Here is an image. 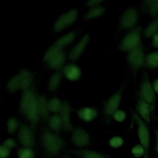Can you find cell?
I'll use <instances>...</instances> for the list:
<instances>
[{"mask_svg":"<svg viewBox=\"0 0 158 158\" xmlns=\"http://www.w3.org/2000/svg\"><path fill=\"white\" fill-rule=\"evenodd\" d=\"M41 143L46 152L51 156H57L64 145L62 138L48 128H44L42 131Z\"/></svg>","mask_w":158,"mask_h":158,"instance_id":"6da1fadb","label":"cell"},{"mask_svg":"<svg viewBox=\"0 0 158 158\" xmlns=\"http://www.w3.org/2000/svg\"><path fill=\"white\" fill-rule=\"evenodd\" d=\"M139 98L143 99L149 104L152 114H154L156 104V95L146 71L143 72V79L139 87Z\"/></svg>","mask_w":158,"mask_h":158,"instance_id":"7a4b0ae2","label":"cell"},{"mask_svg":"<svg viewBox=\"0 0 158 158\" xmlns=\"http://www.w3.org/2000/svg\"><path fill=\"white\" fill-rule=\"evenodd\" d=\"M142 30V27H138L128 31L120 43L118 49L122 51L129 52L136 47L141 42Z\"/></svg>","mask_w":158,"mask_h":158,"instance_id":"3957f363","label":"cell"},{"mask_svg":"<svg viewBox=\"0 0 158 158\" xmlns=\"http://www.w3.org/2000/svg\"><path fill=\"white\" fill-rule=\"evenodd\" d=\"M127 59L130 65L135 69L145 66L146 55L141 42L136 47L128 52Z\"/></svg>","mask_w":158,"mask_h":158,"instance_id":"277c9868","label":"cell"},{"mask_svg":"<svg viewBox=\"0 0 158 158\" xmlns=\"http://www.w3.org/2000/svg\"><path fill=\"white\" fill-rule=\"evenodd\" d=\"M134 118L137 124L138 136L140 144L144 147L148 156L150 146V133L146 123L137 114H134Z\"/></svg>","mask_w":158,"mask_h":158,"instance_id":"5b68a950","label":"cell"},{"mask_svg":"<svg viewBox=\"0 0 158 158\" xmlns=\"http://www.w3.org/2000/svg\"><path fill=\"white\" fill-rule=\"evenodd\" d=\"M78 9H70L60 15L55 21L53 25V30L59 31L75 22L78 16Z\"/></svg>","mask_w":158,"mask_h":158,"instance_id":"8992f818","label":"cell"},{"mask_svg":"<svg viewBox=\"0 0 158 158\" xmlns=\"http://www.w3.org/2000/svg\"><path fill=\"white\" fill-rule=\"evenodd\" d=\"M18 139L23 147L32 148L35 145V137L32 128L22 123L19 128Z\"/></svg>","mask_w":158,"mask_h":158,"instance_id":"52a82bcc","label":"cell"},{"mask_svg":"<svg viewBox=\"0 0 158 158\" xmlns=\"http://www.w3.org/2000/svg\"><path fill=\"white\" fill-rule=\"evenodd\" d=\"M139 19L138 12L135 7L128 8L122 14L119 25L123 28H135Z\"/></svg>","mask_w":158,"mask_h":158,"instance_id":"ba28073f","label":"cell"},{"mask_svg":"<svg viewBox=\"0 0 158 158\" xmlns=\"http://www.w3.org/2000/svg\"><path fill=\"white\" fill-rule=\"evenodd\" d=\"M72 141L75 146L78 148H81L89 144L91 138L88 132L85 130L78 127L73 128L72 130Z\"/></svg>","mask_w":158,"mask_h":158,"instance_id":"9c48e42d","label":"cell"},{"mask_svg":"<svg viewBox=\"0 0 158 158\" xmlns=\"http://www.w3.org/2000/svg\"><path fill=\"white\" fill-rule=\"evenodd\" d=\"M122 89L113 94L106 102L104 106V113L107 117H110L114 113L118 110L122 100Z\"/></svg>","mask_w":158,"mask_h":158,"instance_id":"30bf717a","label":"cell"},{"mask_svg":"<svg viewBox=\"0 0 158 158\" xmlns=\"http://www.w3.org/2000/svg\"><path fill=\"white\" fill-rule=\"evenodd\" d=\"M37 96L38 95L36 94H35L24 115L33 126H35L37 124L40 118L38 109Z\"/></svg>","mask_w":158,"mask_h":158,"instance_id":"8fae6325","label":"cell"},{"mask_svg":"<svg viewBox=\"0 0 158 158\" xmlns=\"http://www.w3.org/2000/svg\"><path fill=\"white\" fill-rule=\"evenodd\" d=\"M90 35L89 33L85 34L80 40L75 45V46L71 49L69 54V58L71 60H77L82 54L87 45L88 41H89Z\"/></svg>","mask_w":158,"mask_h":158,"instance_id":"7c38bea8","label":"cell"},{"mask_svg":"<svg viewBox=\"0 0 158 158\" xmlns=\"http://www.w3.org/2000/svg\"><path fill=\"white\" fill-rule=\"evenodd\" d=\"M70 112L71 108L69 104L65 101L63 102L62 109L59 112V115L60 116L62 122V129L65 131H72L73 128L70 122Z\"/></svg>","mask_w":158,"mask_h":158,"instance_id":"4fadbf2b","label":"cell"},{"mask_svg":"<svg viewBox=\"0 0 158 158\" xmlns=\"http://www.w3.org/2000/svg\"><path fill=\"white\" fill-rule=\"evenodd\" d=\"M20 89L23 91L30 88L32 82L33 76L32 73L27 69H22L17 74Z\"/></svg>","mask_w":158,"mask_h":158,"instance_id":"5bb4252c","label":"cell"},{"mask_svg":"<svg viewBox=\"0 0 158 158\" xmlns=\"http://www.w3.org/2000/svg\"><path fill=\"white\" fill-rule=\"evenodd\" d=\"M36 94L35 89L33 88H28L23 91L19 104L20 111L25 115L33 96Z\"/></svg>","mask_w":158,"mask_h":158,"instance_id":"9a60e30c","label":"cell"},{"mask_svg":"<svg viewBox=\"0 0 158 158\" xmlns=\"http://www.w3.org/2000/svg\"><path fill=\"white\" fill-rule=\"evenodd\" d=\"M38 109L40 117L45 120H48L49 118V100L43 94L37 96Z\"/></svg>","mask_w":158,"mask_h":158,"instance_id":"2e32d148","label":"cell"},{"mask_svg":"<svg viewBox=\"0 0 158 158\" xmlns=\"http://www.w3.org/2000/svg\"><path fill=\"white\" fill-rule=\"evenodd\" d=\"M136 110L138 115L145 122L149 123L151 121L152 112L150 106L147 102L140 98H138L137 102Z\"/></svg>","mask_w":158,"mask_h":158,"instance_id":"e0dca14e","label":"cell"},{"mask_svg":"<svg viewBox=\"0 0 158 158\" xmlns=\"http://www.w3.org/2000/svg\"><path fill=\"white\" fill-rule=\"evenodd\" d=\"M63 74L70 80H78L81 75L79 67L73 64H69L65 65L62 69Z\"/></svg>","mask_w":158,"mask_h":158,"instance_id":"ac0fdd59","label":"cell"},{"mask_svg":"<svg viewBox=\"0 0 158 158\" xmlns=\"http://www.w3.org/2000/svg\"><path fill=\"white\" fill-rule=\"evenodd\" d=\"M65 59V54L63 49L52 56L47 61L48 67L54 69H59L63 65Z\"/></svg>","mask_w":158,"mask_h":158,"instance_id":"d6986e66","label":"cell"},{"mask_svg":"<svg viewBox=\"0 0 158 158\" xmlns=\"http://www.w3.org/2000/svg\"><path fill=\"white\" fill-rule=\"evenodd\" d=\"M77 115L81 120L85 122H91L96 117L98 111L93 107H81L77 111Z\"/></svg>","mask_w":158,"mask_h":158,"instance_id":"ffe728a7","label":"cell"},{"mask_svg":"<svg viewBox=\"0 0 158 158\" xmlns=\"http://www.w3.org/2000/svg\"><path fill=\"white\" fill-rule=\"evenodd\" d=\"M72 153L81 158H107L102 154L93 150L77 149L72 151Z\"/></svg>","mask_w":158,"mask_h":158,"instance_id":"44dd1931","label":"cell"},{"mask_svg":"<svg viewBox=\"0 0 158 158\" xmlns=\"http://www.w3.org/2000/svg\"><path fill=\"white\" fill-rule=\"evenodd\" d=\"M48 123L49 129L55 133L59 132L60 129L62 128V122L59 114H54L49 117Z\"/></svg>","mask_w":158,"mask_h":158,"instance_id":"7402d4cb","label":"cell"},{"mask_svg":"<svg viewBox=\"0 0 158 158\" xmlns=\"http://www.w3.org/2000/svg\"><path fill=\"white\" fill-rule=\"evenodd\" d=\"M158 33V16L155 17L143 30V35L146 38H152Z\"/></svg>","mask_w":158,"mask_h":158,"instance_id":"603a6c76","label":"cell"},{"mask_svg":"<svg viewBox=\"0 0 158 158\" xmlns=\"http://www.w3.org/2000/svg\"><path fill=\"white\" fill-rule=\"evenodd\" d=\"M145 67L149 69L158 68V51L150 52L146 56Z\"/></svg>","mask_w":158,"mask_h":158,"instance_id":"cb8c5ba5","label":"cell"},{"mask_svg":"<svg viewBox=\"0 0 158 158\" xmlns=\"http://www.w3.org/2000/svg\"><path fill=\"white\" fill-rule=\"evenodd\" d=\"M143 4L150 15L154 18L158 16V0H146Z\"/></svg>","mask_w":158,"mask_h":158,"instance_id":"d4e9b609","label":"cell"},{"mask_svg":"<svg viewBox=\"0 0 158 158\" xmlns=\"http://www.w3.org/2000/svg\"><path fill=\"white\" fill-rule=\"evenodd\" d=\"M62 79V72L59 70L54 73L49 78L48 88L50 91H54L59 86Z\"/></svg>","mask_w":158,"mask_h":158,"instance_id":"484cf974","label":"cell"},{"mask_svg":"<svg viewBox=\"0 0 158 158\" xmlns=\"http://www.w3.org/2000/svg\"><path fill=\"white\" fill-rule=\"evenodd\" d=\"M106 10V8L101 6H94L91 7L84 15L85 19H90L101 15Z\"/></svg>","mask_w":158,"mask_h":158,"instance_id":"4316f807","label":"cell"},{"mask_svg":"<svg viewBox=\"0 0 158 158\" xmlns=\"http://www.w3.org/2000/svg\"><path fill=\"white\" fill-rule=\"evenodd\" d=\"M77 35V31H72L70 32H69L66 33L65 35H63L59 39H57L55 43L63 47L64 46H66L70 43L72 42V41L74 40Z\"/></svg>","mask_w":158,"mask_h":158,"instance_id":"83f0119b","label":"cell"},{"mask_svg":"<svg viewBox=\"0 0 158 158\" xmlns=\"http://www.w3.org/2000/svg\"><path fill=\"white\" fill-rule=\"evenodd\" d=\"M62 104L63 102H62L59 98L56 97L51 98L50 100H49L50 112H54L55 114L60 112L62 107Z\"/></svg>","mask_w":158,"mask_h":158,"instance_id":"f1b7e54d","label":"cell"},{"mask_svg":"<svg viewBox=\"0 0 158 158\" xmlns=\"http://www.w3.org/2000/svg\"><path fill=\"white\" fill-rule=\"evenodd\" d=\"M18 158H35V153L31 148L23 147L17 151Z\"/></svg>","mask_w":158,"mask_h":158,"instance_id":"f546056e","label":"cell"},{"mask_svg":"<svg viewBox=\"0 0 158 158\" xmlns=\"http://www.w3.org/2000/svg\"><path fill=\"white\" fill-rule=\"evenodd\" d=\"M62 48H63V47H62L56 43L52 44L51 46H50L47 49V51L44 53V55L43 56V61L46 62L52 56H53L54 54H55L56 53L59 52V51L62 50Z\"/></svg>","mask_w":158,"mask_h":158,"instance_id":"4dcf8cb0","label":"cell"},{"mask_svg":"<svg viewBox=\"0 0 158 158\" xmlns=\"http://www.w3.org/2000/svg\"><path fill=\"white\" fill-rule=\"evenodd\" d=\"M6 88L7 91H9L10 93H13L17 89H20L19 80L17 75L12 77L7 82L6 85Z\"/></svg>","mask_w":158,"mask_h":158,"instance_id":"1f68e13d","label":"cell"},{"mask_svg":"<svg viewBox=\"0 0 158 158\" xmlns=\"http://www.w3.org/2000/svg\"><path fill=\"white\" fill-rule=\"evenodd\" d=\"M19 128V122L15 117H10L7 120V132L10 134H14Z\"/></svg>","mask_w":158,"mask_h":158,"instance_id":"d6a6232c","label":"cell"},{"mask_svg":"<svg viewBox=\"0 0 158 158\" xmlns=\"http://www.w3.org/2000/svg\"><path fill=\"white\" fill-rule=\"evenodd\" d=\"M131 152L133 156L136 158H139L141 157H144L145 154H146V151L144 147L141 144H138L133 146L131 148Z\"/></svg>","mask_w":158,"mask_h":158,"instance_id":"836d02e7","label":"cell"},{"mask_svg":"<svg viewBox=\"0 0 158 158\" xmlns=\"http://www.w3.org/2000/svg\"><path fill=\"white\" fill-rule=\"evenodd\" d=\"M123 144V139L122 137L118 136H115L112 137L109 141V144L113 148H118Z\"/></svg>","mask_w":158,"mask_h":158,"instance_id":"e575fe53","label":"cell"},{"mask_svg":"<svg viewBox=\"0 0 158 158\" xmlns=\"http://www.w3.org/2000/svg\"><path fill=\"white\" fill-rule=\"evenodd\" d=\"M112 117H113L114 119L115 120H116L117 122H122L125 120L127 115H126V113L123 110L118 109L114 113Z\"/></svg>","mask_w":158,"mask_h":158,"instance_id":"d590c367","label":"cell"},{"mask_svg":"<svg viewBox=\"0 0 158 158\" xmlns=\"http://www.w3.org/2000/svg\"><path fill=\"white\" fill-rule=\"evenodd\" d=\"M2 145L12 150L13 148H14L16 146V143L13 138H7L2 142Z\"/></svg>","mask_w":158,"mask_h":158,"instance_id":"8d00e7d4","label":"cell"},{"mask_svg":"<svg viewBox=\"0 0 158 158\" xmlns=\"http://www.w3.org/2000/svg\"><path fill=\"white\" fill-rule=\"evenodd\" d=\"M11 153V150L4 147L2 144L0 146V158H7Z\"/></svg>","mask_w":158,"mask_h":158,"instance_id":"74e56055","label":"cell"},{"mask_svg":"<svg viewBox=\"0 0 158 158\" xmlns=\"http://www.w3.org/2000/svg\"><path fill=\"white\" fill-rule=\"evenodd\" d=\"M152 46L156 48H158V33L152 37Z\"/></svg>","mask_w":158,"mask_h":158,"instance_id":"f35d334b","label":"cell"},{"mask_svg":"<svg viewBox=\"0 0 158 158\" xmlns=\"http://www.w3.org/2000/svg\"><path fill=\"white\" fill-rule=\"evenodd\" d=\"M154 130L155 139H156V151L158 154V129L156 127H154Z\"/></svg>","mask_w":158,"mask_h":158,"instance_id":"ab89813d","label":"cell"},{"mask_svg":"<svg viewBox=\"0 0 158 158\" xmlns=\"http://www.w3.org/2000/svg\"><path fill=\"white\" fill-rule=\"evenodd\" d=\"M102 1V0H89L86 2V4L88 6H96L97 4L101 3Z\"/></svg>","mask_w":158,"mask_h":158,"instance_id":"60d3db41","label":"cell"},{"mask_svg":"<svg viewBox=\"0 0 158 158\" xmlns=\"http://www.w3.org/2000/svg\"><path fill=\"white\" fill-rule=\"evenodd\" d=\"M152 85L155 93L158 94V78L154 80L153 83H152Z\"/></svg>","mask_w":158,"mask_h":158,"instance_id":"b9f144b4","label":"cell"},{"mask_svg":"<svg viewBox=\"0 0 158 158\" xmlns=\"http://www.w3.org/2000/svg\"><path fill=\"white\" fill-rule=\"evenodd\" d=\"M64 158H74V157H70V156H65Z\"/></svg>","mask_w":158,"mask_h":158,"instance_id":"7bdbcfd3","label":"cell"},{"mask_svg":"<svg viewBox=\"0 0 158 158\" xmlns=\"http://www.w3.org/2000/svg\"><path fill=\"white\" fill-rule=\"evenodd\" d=\"M144 158H148V156L147 154H145V156L143 157Z\"/></svg>","mask_w":158,"mask_h":158,"instance_id":"ee69618b","label":"cell"},{"mask_svg":"<svg viewBox=\"0 0 158 158\" xmlns=\"http://www.w3.org/2000/svg\"><path fill=\"white\" fill-rule=\"evenodd\" d=\"M155 118H156V120L157 121H158V115H157V116L155 117Z\"/></svg>","mask_w":158,"mask_h":158,"instance_id":"f6af8a7d","label":"cell"}]
</instances>
